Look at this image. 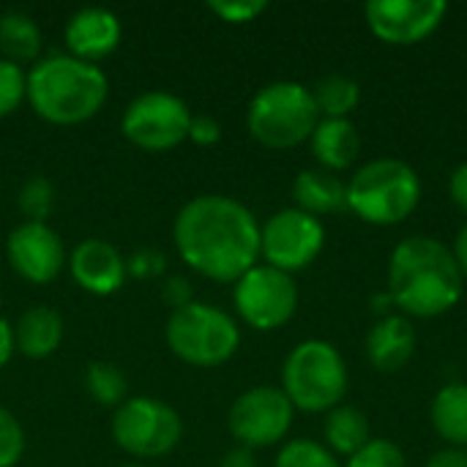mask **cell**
<instances>
[{
	"label": "cell",
	"instance_id": "6da1fadb",
	"mask_svg": "<svg viewBox=\"0 0 467 467\" xmlns=\"http://www.w3.org/2000/svg\"><path fill=\"white\" fill-rule=\"evenodd\" d=\"M178 257L200 276L235 285L260 263V222L235 197H192L172 222Z\"/></svg>",
	"mask_w": 467,
	"mask_h": 467
},
{
	"label": "cell",
	"instance_id": "7a4b0ae2",
	"mask_svg": "<svg viewBox=\"0 0 467 467\" xmlns=\"http://www.w3.org/2000/svg\"><path fill=\"white\" fill-rule=\"evenodd\" d=\"M465 290V279L451 249L430 235L397 244L389 260V296L410 317H441L451 312Z\"/></svg>",
	"mask_w": 467,
	"mask_h": 467
},
{
	"label": "cell",
	"instance_id": "3957f363",
	"mask_svg": "<svg viewBox=\"0 0 467 467\" xmlns=\"http://www.w3.org/2000/svg\"><path fill=\"white\" fill-rule=\"evenodd\" d=\"M107 96V74L68 52L44 55L27 71V104L52 126H79L96 118Z\"/></svg>",
	"mask_w": 467,
	"mask_h": 467
},
{
	"label": "cell",
	"instance_id": "277c9868",
	"mask_svg": "<svg viewBox=\"0 0 467 467\" xmlns=\"http://www.w3.org/2000/svg\"><path fill=\"white\" fill-rule=\"evenodd\" d=\"M421 200L419 172L402 159L367 161L348 183V211L367 224L391 227L405 222Z\"/></svg>",
	"mask_w": 467,
	"mask_h": 467
},
{
	"label": "cell",
	"instance_id": "5b68a950",
	"mask_svg": "<svg viewBox=\"0 0 467 467\" xmlns=\"http://www.w3.org/2000/svg\"><path fill=\"white\" fill-rule=\"evenodd\" d=\"M317 123L320 109L315 104L312 88L290 79L260 88L246 109L249 134L274 150H287L306 142Z\"/></svg>",
	"mask_w": 467,
	"mask_h": 467
},
{
	"label": "cell",
	"instance_id": "8992f818",
	"mask_svg": "<svg viewBox=\"0 0 467 467\" xmlns=\"http://www.w3.org/2000/svg\"><path fill=\"white\" fill-rule=\"evenodd\" d=\"M282 391L296 410L328 413L348 391V364L331 342L306 339L285 358Z\"/></svg>",
	"mask_w": 467,
	"mask_h": 467
},
{
	"label": "cell",
	"instance_id": "52a82bcc",
	"mask_svg": "<svg viewBox=\"0 0 467 467\" xmlns=\"http://www.w3.org/2000/svg\"><path fill=\"white\" fill-rule=\"evenodd\" d=\"M164 339L178 361L200 369H213L227 364L238 353L241 328L224 309L194 301L170 315Z\"/></svg>",
	"mask_w": 467,
	"mask_h": 467
},
{
	"label": "cell",
	"instance_id": "ba28073f",
	"mask_svg": "<svg viewBox=\"0 0 467 467\" xmlns=\"http://www.w3.org/2000/svg\"><path fill=\"white\" fill-rule=\"evenodd\" d=\"M112 441L134 460H159L178 449L183 438L181 413L153 397H129L109 421Z\"/></svg>",
	"mask_w": 467,
	"mask_h": 467
},
{
	"label": "cell",
	"instance_id": "9c48e42d",
	"mask_svg": "<svg viewBox=\"0 0 467 467\" xmlns=\"http://www.w3.org/2000/svg\"><path fill=\"white\" fill-rule=\"evenodd\" d=\"M192 109L167 90H148L129 101L120 118L123 137L148 153H164L189 140Z\"/></svg>",
	"mask_w": 467,
	"mask_h": 467
},
{
	"label": "cell",
	"instance_id": "30bf717a",
	"mask_svg": "<svg viewBox=\"0 0 467 467\" xmlns=\"http://www.w3.org/2000/svg\"><path fill=\"white\" fill-rule=\"evenodd\" d=\"M235 312L254 331H276L287 326L298 309V287L290 274L257 263L233 285Z\"/></svg>",
	"mask_w": 467,
	"mask_h": 467
},
{
	"label": "cell",
	"instance_id": "8fae6325",
	"mask_svg": "<svg viewBox=\"0 0 467 467\" xmlns=\"http://www.w3.org/2000/svg\"><path fill=\"white\" fill-rule=\"evenodd\" d=\"M323 222L298 208H285L260 224V260L290 276L309 268L323 252Z\"/></svg>",
	"mask_w": 467,
	"mask_h": 467
},
{
	"label": "cell",
	"instance_id": "7c38bea8",
	"mask_svg": "<svg viewBox=\"0 0 467 467\" xmlns=\"http://www.w3.org/2000/svg\"><path fill=\"white\" fill-rule=\"evenodd\" d=\"M293 416L296 408L282 389L254 386L233 402L227 413V430L244 449H268L287 438Z\"/></svg>",
	"mask_w": 467,
	"mask_h": 467
},
{
	"label": "cell",
	"instance_id": "4fadbf2b",
	"mask_svg": "<svg viewBox=\"0 0 467 467\" xmlns=\"http://www.w3.org/2000/svg\"><path fill=\"white\" fill-rule=\"evenodd\" d=\"M446 11L443 0H372L364 8L369 30L394 47H410L432 36Z\"/></svg>",
	"mask_w": 467,
	"mask_h": 467
},
{
	"label": "cell",
	"instance_id": "5bb4252c",
	"mask_svg": "<svg viewBox=\"0 0 467 467\" xmlns=\"http://www.w3.org/2000/svg\"><path fill=\"white\" fill-rule=\"evenodd\" d=\"M5 257L14 274L30 285H49L66 268V246L47 222H19L8 241Z\"/></svg>",
	"mask_w": 467,
	"mask_h": 467
},
{
	"label": "cell",
	"instance_id": "9a60e30c",
	"mask_svg": "<svg viewBox=\"0 0 467 467\" xmlns=\"http://www.w3.org/2000/svg\"><path fill=\"white\" fill-rule=\"evenodd\" d=\"M68 274L77 287L99 298L115 296L129 279L126 257L101 238H88L74 246V252L68 254Z\"/></svg>",
	"mask_w": 467,
	"mask_h": 467
},
{
	"label": "cell",
	"instance_id": "2e32d148",
	"mask_svg": "<svg viewBox=\"0 0 467 467\" xmlns=\"http://www.w3.org/2000/svg\"><path fill=\"white\" fill-rule=\"evenodd\" d=\"M63 38H66L68 55L79 57L85 63H96V60L109 57L118 49V44L123 38V27H120V19L115 11L88 5L68 16V22L63 27Z\"/></svg>",
	"mask_w": 467,
	"mask_h": 467
},
{
	"label": "cell",
	"instance_id": "e0dca14e",
	"mask_svg": "<svg viewBox=\"0 0 467 467\" xmlns=\"http://www.w3.org/2000/svg\"><path fill=\"white\" fill-rule=\"evenodd\" d=\"M416 353V331L408 317L389 315L375 323L367 337V358L378 372H400Z\"/></svg>",
	"mask_w": 467,
	"mask_h": 467
},
{
	"label": "cell",
	"instance_id": "ac0fdd59",
	"mask_svg": "<svg viewBox=\"0 0 467 467\" xmlns=\"http://www.w3.org/2000/svg\"><path fill=\"white\" fill-rule=\"evenodd\" d=\"M309 148L320 170L342 172L356 164L361 153V137L350 118H320L309 137Z\"/></svg>",
	"mask_w": 467,
	"mask_h": 467
},
{
	"label": "cell",
	"instance_id": "d6986e66",
	"mask_svg": "<svg viewBox=\"0 0 467 467\" xmlns=\"http://www.w3.org/2000/svg\"><path fill=\"white\" fill-rule=\"evenodd\" d=\"M66 337V323L52 306H30L19 315L14 326V345L25 358L41 361L60 350Z\"/></svg>",
	"mask_w": 467,
	"mask_h": 467
},
{
	"label": "cell",
	"instance_id": "ffe728a7",
	"mask_svg": "<svg viewBox=\"0 0 467 467\" xmlns=\"http://www.w3.org/2000/svg\"><path fill=\"white\" fill-rule=\"evenodd\" d=\"M296 208L309 216L348 211V183L328 170H304L293 181Z\"/></svg>",
	"mask_w": 467,
	"mask_h": 467
},
{
	"label": "cell",
	"instance_id": "44dd1931",
	"mask_svg": "<svg viewBox=\"0 0 467 467\" xmlns=\"http://www.w3.org/2000/svg\"><path fill=\"white\" fill-rule=\"evenodd\" d=\"M44 38L38 22L25 11H5L0 14V57L22 66L36 63L41 55Z\"/></svg>",
	"mask_w": 467,
	"mask_h": 467
},
{
	"label": "cell",
	"instance_id": "7402d4cb",
	"mask_svg": "<svg viewBox=\"0 0 467 467\" xmlns=\"http://www.w3.org/2000/svg\"><path fill=\"white\" fill-rule=\"evenodd\" d=\"M432 427L454 449H467V383H449L432 400Z\"/></svg>",
	"mask_w": 467,
	"mask_h": 467
},
{
	"label": "cell",
	"instance_id": "603a6c76",
	"mask_svg": "<svg viewBox=\"0 0 467 467\" xmlns=\"http://www.w3.org/2000/svg\"><path fill=\"white\" fill-rule=\"evenodd\" d=\"M323 432H326L328 451L345 454V457H353L356 451H361L372 441L367 416L353 405H339V408L328 410Z\"/></svg>",
	"mask_w": 467,
	"mask_h": 467
},
{
	"label": "cell",
	"instance_id": "cb8c5ba5",
	"mask_svg": "<svg viewBox=\"0 0 467 467\" xmlns=\"http://www.w3.org/2000/svg\"><path fill=\"white\" fill-rule=\"evenodd\" d=\"M315 104L320 109V115L326 118H348L358 101H361V88L356 79L345 77V74H326L315 82L312 88Z\"/></svg>",
	"mask_w": 467,
	"mask_h": 467
},
{
	"label": "cell",
	"instance_id": "d4e9b609",
	"mask_svg": "<svg viewBox=\"0 0 467 467\" xmlns=\"http://www.w3.org/2000/svg\"><path fill=\"white\" fill-rule=\"evenodd\" d=\"M85 391L104 408H120L129 400V380L120 367L109 361H93L85 367Z\"/></svg>",
	"mask_w": 467,
	"mask_h": 467
},
{
	"label": "cell",
	"instance_id": "484cf974",
	"mask_svg": "<svg viewBox=\"0 0 467 467\" xmlns=\"http://www.w3.org/2000/svg\"><path fill=\"white\" fill-rule=\"evenodd\" d=\"M16 208L25 216V222H47V216L55 208V186L44 175H33L22 183L16 194Z\"/></svg>",
	"mask_w": 467,
	"mask_h": 467
},
{
	"label": "cell",
	"instance_id": "4316f807",
	"mask_svg": "<svg viewBox=\"0 0 467 467\" xmlns=\"http://www.w3.org/2000/svg\"><path fill=\"white\" fill-rule=\"evenodd\" d=\"M274 467H339V460L317 441L296 438L282 446Z\"/></svg>",
	"mask_w": 467,
	"mask_h": 467
},
{
	"label": "cell",
	"instance_id": "83f0119b",
	"mask_svg": "<svg viewBox=\"0 0 467 467\" xmlns=\"http://www.w3.org/2000/svg\"><path fill=\"white\" fill-rule=\"evenodd\" d=\"M27 101V71L0 57V118L14 115Z\"/></svg>",
	"mask_w": 467,
	"mask_h": 467
},
{
	"label": "cell",
	"instance_id": "f1b7e54d",
	"mask_svg": "<svg viewBox=\"0 0 467 467\" xmlns=\"http://www.w3.org/2000/svg\"><path fill=\"white\" fill-rule=\"evenodd\" d=\"M348 467H408V462L397 443L386 438H372L361 451L348 457Z\"/></svg>",
	"mask_w": 467,
	"mask_h": 467
},
{
	"label": "cell",
	"instance_id": "f546056e",
	"mask_svg": "<svg viewBox=\"0 0 467 467\" xmlns=\"http://www.w3.org/2000/svg\"><path fill=\"white\" fill-rule=\"evenodd\" d=\"M25 430L19 419L0 405V467H16L25 454Z\"/></svg>",
	"mask_w": 467,
	"mask_h": 467
},
{
	"label": "cell",
	"instance_id": "4dcf8cb0",
	"mask_svg": "<svg viewBox=\"0 0 467 467\" xmlns=\"http://www.w3.org/2000/svg\"><path fill=\"white\" fill-rule=\"evenodd\" d=\"M268 8L265 0H211L208 11L216 14L227 25H246L254 22Z\"/></svg>",
	"mask_w": 467,
	"mask_h": 467
},
{
	"label": "cell",
	"instance_id": "1f68e13d",
	"mask_svg": "<svg viewBox=\"0 0 467 467\" xmlns=\"http://www.w3.org/2000/svg\"><path fill=\"white\" fill-rule=\"evenodd\" d=\"M126 268H129V276L134 279H156L164 274L167 268V257L159 252V249H137L131 257H126Z\"/></svg>",
	"mask_w": 467,
	"mask_h": 467
},
{
	"label": "cell",
	"instance_id": "d6a6232c",
	"mask_svg": "<svg viewBox=\"0 0 467 467\" xmlns=\"http://www.w3.org/2000/svg\"><path fill=\"white\" fill-rule=\"evenodd\" d=\"M222 140V123L211 115H192V126H189V142L200 145V148H211Z\"/></svg>",
	"mask_w": 467,
	"mask_h": 467
},
{
	"label": "cell",
	"instance_id": "836d02e7",
	"mask_svg": "<svg viewBox=\"0 0 467 467\" xmlns=\"http://www.w3.org/2000/svg\"><path fill=\"white\" fill-rule=\"evenodd\" d=\"M161 298H164L167 306H172V312H178V309L194 304V293H192L189 279H183V276H170V279L164 282V287H161Z\"/></svg>",
	"mask_w": 467,
	"mask_h": 467
},
{
	"label": "cell",
	"instance_id": "e575fe53",
	"mask_svg": "<svg viewBox=\"0 0 467 467\" xmlns=\"http://www.w3.org/2000/svg\"><path fill=\"white\" fill-rule=\"evenodd\" d=\"M449 192H451V200H454V205L467 213V161L465 164H460L454 172H451V178H449Z\"/></svg>",
	"mask_w": 467,
	"mask_h": 467
},
{
	"label": "cell",
	"instance_id": "d590c367",
	"mask_svg": "<svg viewBox=\"0 0 467 467\" xmlns=\"http://www.w3.org/2000/svg\"><path fill=\"white\" fill-rule=\"evenodd\" d=\"M427 467H467V449H443V451H435L430 457Z\"/></svg>",
	"mask_w": 467,
	"mask_h": 467
},
{
	"label": "cell",
	"instance_id": "8d00e7d4",
	"mask_svg": "<svg viewBox=\"0 0 467 467\" xmlns=\"http://www.w3.org/2000/svg\"><path fill=\"white\" fill-rule=\"evenodd\" d=\"M219 467H257V460H254V451H252V449L235 446V449H230V451L222 457Z\"/></svg>",
	"mask_w": 467,
	"mask_h": 467
},
{
	"label": "cell",
	"instance_id": "74e56055",
	"mask_svg": "<svg viewBox=\"0 0 467 467\" xmlns=\"http://www.w3.org/2000/svg\"><path fill=\"white\" fill-rule=\"evenodd\" d=\"M14 350H16V345H14V326L5 317H0V369L11 361Z\"/></svg>",
	"mask_w": 467,
	"mask_h": 467
},
{
	"label": "cell",
	"instance_id": "f35d334b",
	"mask_svg": "<svg viewBox=\"0 0 467 467\" xmlns=\"http://www.w3.org/2000/svg\"><path fill=\"white\" fill-rule=\"evenodd\" d=\"M451 254H454V260H457V265H460L462 279H467V224L460 230V235H457V241H454Z\"/></svg>",
	"mask_w": 467,
	"mask_h": 467
},
{
	"label": "cell",
	"instance_id": "ab89813d",
	"mask_svg": "<svg viewBox=\"0 0 467 467\" xmlns=\"http://www.w3.org/2000/svg\"><path fill=\"white\" fill-rule=\"evenodd\" d=\"M372 309H375V315H380V317H389V312H391V306H394V298L386 293V296H375L372 298Z\"/></svg>",
	"mask_w": 467,
	"mask_h": 467
},
{
	"label": "cell",
	"instance_id": "60d3db41",
	"mask_svg": "<svg viewBox=\"0 0 467 467\" xmlns=\"http://www.w3.org/2000/svg\"><path fill=\"white\" fill-rule=\"evenodd\" d=\"M123 467H148V465H123Z\"/></svg>",
	"mask_w": 467,
	"mask_h": 467
}]
</instances>
